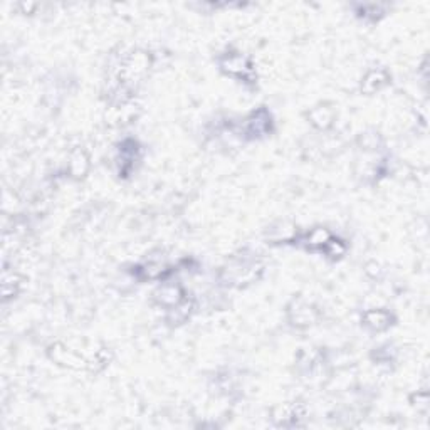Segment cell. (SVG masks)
Masks as SVG:
<instances>
[{"mask_svg":"<svg viewBox=\"0 0 430 430\" xmlns=\"http://www.w3.org/2000/svg\"><path fill=\"white\" fill-rule=\"evenodd\" d=\"M222 66H223V69L230 72V74H244V72L249 69V64L245 63V59L239 57V56L226 59L222 63Z\"/></svg>","mask_w":430,"mask_h":430,"instance_id":"cell-1","label":"cell"},{"mask_svg":"<svg viewBox=\"0 0 430 430\" xmlns=\"http://www.w3.org/2000/svg\"><path fill=\"white\" fill-rule=\"evenodd\" d=\"M366 324L372 326L375 330H381L385 328V326H388V314L383 313V311H370L366 313Z\"/></svg>","mask_w":430,"mask_h":430,"instance_id":"cell-2","label":"cell"},{"mask_svg":"<svg viewBox=\"0 0 430 430\" xmlns=\"http://www.w3.org/2000/svg\"><path fill=\"white\" fill-rule=\"evenodd\" d=\"M386 83V76L383 74L381 71H373L368 74V77L365 79V89L366 91H375V89H378L381 84H385Z\"/></svg>","mask_w":430,"mask_h":430,"instance_id":"cell-3","label":"cell"},{"mask_svg":"<svg viewBox=\"0 0 430 430\" xmlns=\"http://www.w3.org/2000/svg\"><path fill=\"white\" fill-rule=\"evenodd\" d=\"M160 301L161 302H167V304H178L180 301V291L178 288H163L161 293H160Z\"/></svg>","mask_w":430,"mask_h":430,"instance_id":"cell-4","label":"cell"},{"mask_svg":"<svg viewBox=\"0 0 430 430\" xmlns=\"http://www.w3.org/2000/svg\"><path fill=\"white\" fill-rule=\"evenodd\" d=\"M310 242H311V244H328V242H330V234L326 232V230H323V229H316V230H313V234H311V237H310Z\"/></svg>","mask_w":430,"mask_h":430,"instance_id":"cell-5","label":"cell"}]
</instances>
